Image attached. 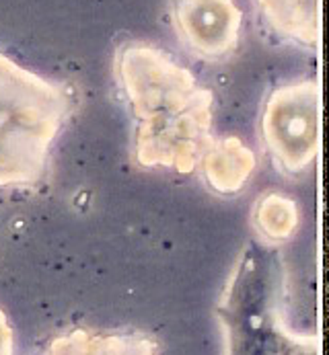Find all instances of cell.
<instances>
[{"label": "cell", "mask_w": 329, "mask_h": 355, "mask_svg": "<svg viewBox=\"0 0 329 355\" xmlns=\"http://www.w3.org/2000/svg\"><path fill=\"white\" fill-rule=\"evenodd\" d=\"M113 74L132 119L136 164L194 173L217 142L214 95L167 51L146 42L121 44Z\"/></svg>", "instance_id": "obj_1"}, {"label": "cell", "mask_w": 329, "mask_h": 355, "mask_svg": "<svg viewBox=\"0 0 329 355\" xmlns=\"http://www.w3.org/2000/svg\"><path fill=\"white\" fill-rule=\"evenodd\" d=\"M171 23L192 55L219 62L239 46L243 12L235 0H171Z\"/></svg>", "instance_id": "obj_5"}, {"label": "cell", "mask_w": 329, "mask_h": 355, "mask_svg": "<svg viewBox=\"0 0 329 355\" xmlns=\"http://www.w3.org/2000/svg\"><path fill=\"white\" fill-rule=\"evenodd\" d=\"M260 136L280 173L288 177L305 173L321 142L319 83L307 78L274 89L264 103Z\"/></svg>", "instance_id": "obj_4"}, {"label": "cell", "mask_w": 329, "mask_h": 355, "mask_svg": "<svg viewBox=\"0 0 329 355\" xmlns=\"http://www.w3.org/2000/svg\"><path fill=\"white\" fill-rule=\"evenodd\" d=\"M251 220L266 243L280 245L294 234L298 226V207L286 196L268 193L258 200Z\"/></svg>", "instance_id": "obj_9"}, {"label": "cell", "mask_w": 329, "mask_h": 355, "mask_svg": "<svg viewBox=\"0 0 329 355\" xmlns=\"http://www.w3.org/2000/svg\"><path fill=\"white\" fill-rule=\"evenodd\" d=\"M266 25L282 42L315 50L321 42V0H255Z\"/></svg>", "instance_id": "obj_6"}, {"label": "cell", "mask_w": 329, "mask_h": 355, "mask_svg": "<svg viewBox=\"0 0 329 355\" xmlns=\"http://www.w3.org/2000/svg\"><path fill=\"white\" fill-rule=\"evenodd\" d=\"M272 253L245 249L220 298L226 355H315V339L294 335L284 320V279Z\"/></svg>", "instance_id": "obj_3"}, {"label": "cell", "mask_w": 329, "mask_h": 355, "mask_svg": "<svg viewBox=\"0 0 329 355\" xmlns=\"http://www.w3.org/2000/svg\"><path fill=\"white\" fill-rule=\"evenodd\" d=\"M37 355H157V343L144 333L70 331L52 339Z\"/></svg>", "instance_id": "obj_8"}, {"label": "cell", "mask_w": 329, "mask_h": 355, "mask_svg": "<svg viewBox=\"0 0 329 355\" xmlns=\"http://www.w3.org/2000/svg\"><path fill=\"white\" fill-rule=\"evenodd\" d=\"M198 168L214 193L235 196L251 177L255 156L239 138H217L210 150L202 156Z\"/></svg>", "instance_id": "obj_7"}, {"label": "cell", "mask_w": 329, "mask_h": 355, "mask_svg": "<svg viewBox=\"0 0 329 355\" xmlns=\"http://www.w3.org/2000/svg\"><path fill=\"white\" fill-rule=\"evenodd\" d=\"M70 111L66 85L0 53V187L44 179Z\"/></svg>", "instance_id": "obj_2"}, {"label": "cell", "mask_w": 329, "mask_h": 355, "mask_svg": "<svg viewBox=\"0 0 329 355\" xmlns=\"http://www.w3.org/2000/svg\"><path fill=\"white\" fill-rule=\"evenodd\" d=\"M0 355H12V331L2 310H0Z\"/></svg>", "instance_id": "obj_10"}]
</instances>
